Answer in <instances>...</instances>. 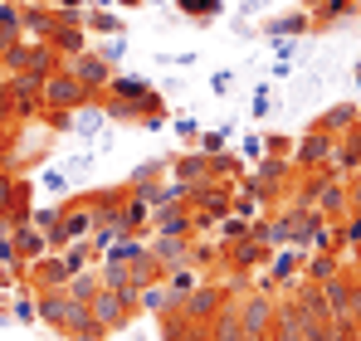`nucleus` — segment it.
Here are the masks:
<instances>
[{"label":"nucleus","mask_w":361,"mask_h":341,"mask_svg":"<svg viewBox=\"0 0 361 341\" xmlns=\"http://www.w3.org/2000/svg\"><path fill=\"white\" fill-rule=\"evenodd\" d=\"M35 312H39V327H49L54 337H78V332L98 327L88 302L73 297L68 287H35Z\"/></svg>","instance_id":"f257e3e1"},{"label":"nucleus","mask_w":361,"mask_h":341,"mask_svg":"<svg viewBox=\"0 0 361 341\" xmlns=\"http://www.w3.org/2000/svg\"><path fill=\"white\" fill-rule=\"evenodd\" d=\"M98 93L78 78V73H68L63 63H54L49 73H44V83H39V113H78L83 103H93Z\"/></svg>","instance_id":"f03ea898"},{"label":"nucleus","mask_w":361,"mask_h":341,"mask_svg":"<svg viewBox=\"0 0 361 341\" xmlns=\"http://www.w3.org/2000/svg\"><path fill=\"white\" fill-rule=\"evenodd\" d=\"M88 312H93V322H98V332L103 337H113V332H127L132 322H137V292H127V287H103L88 297Z\"/></svg>","instance_id":"7ed1b4c3"},{"label":"nucleus","mask_w":361,"mask_h":341,"mask_svg":"<svg viewBox=\"0 0 361 341\" xmlns=\"http://www.w3.org/2000/svg\"><path fill=\"white\" fill-rule=\"evenodd\" d=\"M93 225H98V215H93L88 195H68V200H59V239H54V249H63V244H88Z\"/></svg>","instance_id":"20e7f679"},{"label":"nucleus","mask_w":361,"mask_h":341,"mask_svg":"<svg viewBox=\"0 0 361 341\" xmlns=\"http://www.w3.org/2000/svg\"><path fill=\"white\" fill-rule=\"evenodd\" d=\"M332 151H337V137L322 132V127H312L307 137L293 142L288 161H293V170H317V166H332Z\"/></svg>","instance_id":"39448f33"},{"label":"nucleus","mask_w":361,"mask_h":341,"mask_svg":"<svg viewBox=\"0 0 361 341\" xmlns=\"http://www.w3.org/2000/svg\"><path fill=\"white\" fill-rule=\"evenodd\" d=\"M35 200V180H25V175H15L10 166H0V215H10L15 225L20 220H30V205Z\"/></svg>","instance_id":"423d86ee"},{"label":"nucleus","mask_w":361,"mask_h":341,"mask_svg":"<svg viewBox=\"0 0 361 341\" xmlns=\"http://www.w3.org/2000/svg\"><path fill=\"white\" fill-rule=\"evenodd\" d=\"M269 244L259 239V234H244V239H235L225 254H220V264L225 268H235V273H259V268H269Z\"/></svg>","instance_id":"0eeeda50"},{"label":"nucleus","mask_w":361,"mask_h":341,"mask_svg":"<svg viewBox=\"0 0 361 341\" xmlns=\"http://www.w3.org/2000/svg\"><path fill=\"white\" fill-rule=\"evenodd\" d=\"M220 302H225V287L215 283V278H205V283H195L190 292H180L171 307L185 312V317H195V322H210V317L220 312Z\"/></svg>","instance_id":"6e6552de"},{"label":"nucleus","mask_w":361,"mask_h":341,"mask_svg":"<svg viewBox=\"0 0 361 341\" xmlns=\"http://www.w3.org/2000/svg\"><path fill=\"white\" fill-rule=\"evenodd\" d=\"M147 249H152V259L161 264V278L190 264V234H152ZM190 268H195V264H190Z\"/></svg>","instance_id":"1a4fd4ad"},{"label":"nucleus","mask_w":361,"mask_h":341,"mask_svg":"<svg viewBox=\"0 0 361 341\" xmlns=\"http://www.w3.org/2000/svg\"><path fill=\"white\" fill-rule=\"evenodd\" d=\"M63 68H68V73H78V78L93 88V93H103V88H108V78H113V63H108V58H98L93 49H83V54L63 58Z\"/></svg>","instance_id":"9d476101"},{"label":"nucleus","mask_w":361,"mask_h":341,"mask_svg":"<svg viewBox=\"0 0 361 341\" xmlns=\"http://www.w3.org/2000/svg\"><path fill=\"white\" fill-rule=\"evenodd\" d=\"M10 244H15V254H20V264H35V259L49 254V234L35 225V220H20V225L10 229Z\"/></svg>","instance_id":"9b49d317"},{"label":"nucleus","mask_w":361,"mask_h":341,"mask_svg":"<svg viewBox=\"0 0 361 341\" xmlns=\"http://www.w3.org/2000/svg\"><path fill=\"white\" fill-rule=\"evenodd\" d=\"M161 341H210V322H195L176 307L161 312Z\"/></svg>","instance_id":"f8f14e48"},{"label":"nucleus","mask_w":361,"mask_h":341,"mask_svg":"<svg viewBox=\"0 0 361 341\" xmlns=\"http://www.w3.org/2000/svg\"><path fill=\"white\" fill-rule=\"evenodd\" d=\"M322 220H347L352 215V200H347V175H332L322 190H317V205H312Z\"/></svg>","instance_id":"ddd939ff"},{"label":"nucleus","mask_w":361,"mask_h":341,"mask_svg":"<svg viewBox=\"0 0 361 341\" xmlns=\"http://www.w3.org/2000/svg\"><path fill=\"white\" fill-rule=\"evenodd\" d=\"M147 234H195V229H190V205H185V200L157 205V210H152V229H147Z\"/></svg>","instance_id":"4468645a"},{"label":"nucleus","mask_w":361,"mask_h":341,"mask_svg":"<svg viewBox=\"0 0 361 341\" xmlns=\"http://www.w3.org/2000/svg\"><path fill=\"white\" fill-rule=\"evenodd\" d=\"M307 30H312V10H288V15H274L259 35L264 39H302Z\"/></svg>","instance_id":"2eb2a0df"},{"label":"nucleus","mask_w":361,"mask_h":341,"mask_svg":"<svg viewBox=\"0 0 361 341\" xmlns=\"http://www.w3.org/2000/svg\"><path fill=\"white\" fill-rule=\"evenodd\" d=\"M108 229H113V234H147V229H152V210L127 190V200H122V210L113 215V225H108Z\"/></svg>","instance_id":"dca6fc26"},{"label":"nucleus","mask_w":361,"mask_h":341,"mask_svg":"<svg viewBox=\"0 0 361 341\" xmlns=\"http://www.w3.org/2000/svg\"><path fill=\"white\" fill-rule=\"evenodd\" d=\"M103 127H108V113H103V103H98V98H93V103H83L78 113H68V132H73V137H83V142L103 137Z\"/></svg>","instance_id":"f3484780"},{"label":"nucleus","mask_w":361,"mask_h":341,"mask_svg":"<svg viewBox=\"0 0 361 341\" xmlns=\"http://www.w3.org/2000/svg\"><path fill=\"white\" fill-rule=\"evenodd\" d=\"M171 175L185 180V185H195V180H210V156L195 147V151H176L171 156Z\"/></svg>","instance_id":"a211bd4d"},{"label":"nucleus","mask_w":361,"mask_h":341,"mask_svg":"<svg viewBox=\"0 0 361 341\" xmlns=\"http://www.w3.org/2000/svg\"><path fill=\"white\" fill-rule=\"evenodd\" d=\"M171 302H176V292L166 287V278H157V283L137 287V307H142V312H157V317H161V312H166Z\"/></svg>","instance_id":"6ab92c4d"},{"label":"nucleus","mask_w":361,"mask_h":341,"mask_svg":"<svg viewBox=\"0 0 361 341\" xmlns=\"http://www.w3.org/2000/svg\"><path fill=\"white\" fill-rule=\"evenodd\" d=\"M352 122H357V108H352V103H337V108H327V113L317 117L312 127H322V132H332V137H347Z\"/></svg>","instance_id":"aec40b11"},{"label":"nucleus","mask_w":361,"mask_h":341,"mask_svg":"<svg viewBox=\"0 0 361 341\" xmlns=\"http://www.w3.org/2000/svg\"><path fill=\"white\" fill-rule=\"evenodd\" d=\"M78 20H83V30H88L93 39H108V35H122V20H118V15H108V10H93V5H88V10H83Z\"/></svg>","instance_id":"412c9836"},{"label":"nucleus","mask_w":361,"mask_h":341,"mask_svg":"<svg viewBox=\"0 0 361 341\" xmlns=\"http://www.w3.org/2000/svg\"><path fill=\"white\" fill-rule=\"evenodd\" d=\"M244 234H254V220H244V215H235V210H230V215L215 225V244H220V254H225L235 239H244Z\"/></svg>","instance_id":"4be33fe9"},{"label":"nucleus","mask_w":361,"mask_h":341,"mask_svg":"<svg viewBox=\"0 0 361 341\" xmlns=\"http://www.w3.org/2000/svg\"><path fill=\"white\" fill-rule=\"evenodd\" d=\"M166 170H171V156H152V161L132 166V175H127V190H137V185H152V180H161Z\"/></svg>","instance_id":"5701e85b"},{"label":"nucleus","mask_w":361,"mask_h":341,"mask_svg":"<svg viewBox=\"0 0 361 341\" xmlns=\"http://www.w3.org/2000/svg\"><path fill=\"white\" fill-rule=\"evenodd\" d=\"M230 210H235V215H244V220H264V210H269V205H264V200H259L249 185H235V195H230Z\"/></svg>","instance_id":"b1692460"},{"label":"nucleus","mask_w":361,"mask_h":341,"mask_svg":"<svg viewBox=\"0 0 361 341\" xmlns=\"http://www.w3.org/2000/svg\"><path fill=\"white\" fill-rule=\"evenodd\" d=\"M185 20H220L225 15V0H171Z\"/></svg>","instance_id":"393cba45"},{"label":"nucleus","mask_w":361,"mask_h":341,"mask_svg":"<svg viewBox=\"0 0 361 341\" xmlns=\"http://www.w3.org/2000/svg\"><path fill=\"white\" fill-rule=\"evenodd\" d=\"M10 317H15L20 327H35V322H39V312H35V292H30V287L10 292Z\"/></svg>","instance_id":"a878e982"},{"label":"nucleus","mask_w":361,"mask_h":341,"mask_svg":"<svg viewBox=\"0 0 361 341\" xmlns=\"http://www.w3.org/2000/svg\"><path fill=\"white\" fill-rule=\"evenodd\" d=\"M35 185H39L44 195H54V200H68V170H63V166H44Z\"/></svg>","instance_id":"bb28decb"},{"label":"nucleus","mask_w":361,"mask_h":341,"mask_svg":"<svg viewBox=\"0 0 361 341\" xmlns=\"http://www.w3.org/2000/svg\"><path fill=\"white\" fill-rule=\"evenodd\" d=\"M59 15L49 10V5H30V10H20V25L25 30H35V35H49V25H54Z\"/></svg>","instance_id":"cd10ccee"},{"label":"nucleus","mask_w":361,"mask_h":341,"mask_svg":"<svg viewBox=\"0 0 361 341\" xmlns=\"http://www.w3.org/2000/svg\"><path fill=\"white\" fill-rule=\"evenodd\" d=\"M230 132H235V127H205V132L195 137V147H200L205 156H220V151L230 147Z\"/></svg>","instance_id":"c85d7f7f"},{"label":"nucleus","mask_w":361,"mask_h":341,"mask_svg":"<svg viewBox=\"0 0 361 341\" xmlns=\"http://www.w3.org/2000/svg\"><path fill=\"white\" fill-rule=\"evenodd\" d=\"M210 175H215V180H230V185H235V175H244V156H230V151L210 156Z\"/></svg>","instance_id":"c756f323"},{"label":"nucleus","mask_w":361,"mask_h":341,"mask_svg":"<svg viewBox=\"0 0 361 341\" xmlns=\"http://www.w3.org/2000/svg\"><path fill=\"white\" fill-rule=\"evenodd\" d=\"M240 156H244V166H254L259 156H269V142H264V132H244V137H240Z\"/></svg>","instance_id":"7c9ffc66"},{"label":"nucleus","mask_w":361,"mask_h":341,"mask_svg":"<svg viewBox=\"0 0 361 341\" xmlns=\"http://www.w3.org/2000/svg\"><path fill=\"white\" fill-rule=\"evenodd\" d=\"M20 30H25L20 25V5L15 0H0V35L5 39H20Z\"/></svg>","instance_id":"2f4dec72"},{"label":"nucleus","mask_w":361,"mask_h":341,"mask_svg":"<svg viewBox=\"0 0 361 341\" xmlns=\"http://www.w3.org/2000/svg\"><path fill=\"white\" fill-rule=\"evenodd\" d=\"M195 283H205V278H200V268H190V264H185V268H176V273H166V287H171V292H190V287Z\"/></svg>","instance_id":"473e14b6"},{"label":"nucleus","mask_w":361,"mask_h":341,"mask_svg":"<svg viewBox=\"0 0 361 341\" xmlns=\"http://www.w3.org/2000/svg\"><path fill=\"white\" fill-rule=\"evenodd\" d=\"M93 54H98V58H108V63L127 58V35H108L103 44H93Z\"/></svg>","instance_id":"72a5a7b5"},{"label":"nucleus","mask_w":361,"mask_h":341,"mask_svg":"<svg viewBox=\"0 0 361 341\" xmlns=\"http://www.w3.org/2000/svg\"><path fill=\"white\" fill-rule=\"evenodd\" d=\"M274 108H279V103H274V93H269V83H259V88H254V103H249V117H269Z\"/></svg>","instance_id":"f704fd0d"},{"label":"nucleus","mask_w":361,"mask_h":341,"mask_svg":"<svg viewBox=\"0 0 361 341\" xmlns=\"http://www.w3.org/2000/svg\"><path fill=\"white\" fill-rule=\"evenodd\" d=\"M342 249H357V254H361V215H357V210L342 220Z\"/></svg>","instance_id":"c9c22d12"},{"label":"nucleus","mask_w":361,"mask_h":341,"mask_svg":"<svg viewBox=\"0 0 361 341\" xmlns=\"http://www.w3.org/2000/svg\"><path fill=\"white\" fill-rule=\"evenodd\" d=\"M63 170H68V180H78V175H88V170H93V151H73V156L63 161Z\"/></svg>","instance_id":"e433bc0d"},{"label":"nucleus","mask_w":361,"mask_h":341,"mask_svg":"<svg viewBox=\"0 0 361 341\" xmlns=\"http://www.w3.org/2000/svg\"><path fill=\"white\" fill-rule=\"evenodd\" d=\"M274 44V63H293L298 58V39H269Z\"/></svg>","instance_id":"4c0bfd02"},{"label":"nucleus","mask_w":361,"mask_h":341,"mask_svg":"<svg viewBox=\"0 0 361 341\" xmlns=\"http://www.w3.org/2000/svg\"><path fill=\"white\" fill-rule=\"evenodd\" d=\"M171 132H176V137H185V142H195V137H200L205 127H200L195 117H176V122H171Z\"/></svg>","instance_id":"58836bf2"},{"label":"nucleus","mask_w":361,"mask_h":341,"mask_svg":"<svg viewBox=\"0 0 361 341\" xmlns=\"http://www.w3.org/2000/svg\"><path fill=\"white\" fill-rule=\"evenodd\" d=\"M347 283H352V312L361 317V264H357V268H347Z\"/></svg>","instance_id":"ea45409f"},{"label":"nucleus","mask_w":361,"mask_h":341,"mask_svg":"<svg viewBox=\"0 0 361 341\" xmlns=\"http://www.w3.org/2000/svg\"><path fill=\"white\" fill-rule=\"evenodd\" d=\"M210 88H215V93H230V88H235V73H230V68H220V73L210 78Z\"/></svg>","instance_id":"a19ab883"},{"label":"nucleus","mask_w":361,"mask_h":341,"mask_svg":"<svg viewBox=\"0 0 361 341\" xmlns=\"http://www.w3.org/2000/svg\"><path fill=\"white\" fill-rule=\"evenodd\" d=\"M264 142H269V151H279V156H288V151H293V147H288V137H283V132H269V137H264Z\"/></svg>","instance_id":"79ce46f5"},{"label":"nucleus","mask_w":361,"mask_h":341,"mask_svg":"<svg viewBox=\"0 0 361 341\" xmlns=\"http://www.w3.org/2000/svg\"><path fill=\"white\" fill-rule=\"evenodd\" d=\"M347 200H352V210L361 215V175H347Z\"/></svg>","instance_id":"37998d69"},{"label":"nucleus","mask_w":361,"mask_h":341,"mask_svg":"<svg viewBox=\"0 0 361 341\" xmlns=\"http://www.w3.org/2000/svg\"><path fill=\"white\" fill-rule=\"evenodd\" d=\"M157 63H166V68H171V63H176V68H190V63H200V58L195 54H161Z\"/></svg>","instance_id":"c03bdc74"},{"label":"nucleus","mask_w":361,"mask_h":341,"mask_svg":"<svg viewBox=\"0 0 361 341\" xmlns=\"http://www.w3.org/2000/svg\"><path fill=\"white\" fill-rule=\"evenodd\" d=\"M0 327H15V317H10V292H0Z\"/></svg>","instance_id":"a18cd8bd"},{"label":"nucleus","mask_w":361,"mask_h":341,"mask_svg":"<svg viewBox=\"0 0 361 341\" xmlns=\"http://www.w3.org/2000/svg\"><path fill=\"white\" fill-rule=\"evenodd\" d=\"M68 341H103V332H98V327H88V332H78V337H68Z\"/></svg>","instance_id":"49530a36"},{"label":"nucleus","mask_w":361,"mask_h":341,"mask_svg":"<svg viewBox=\"0 0 361 341\" xmlns=\"http://www.w3.org/2000/svg\"><path fill=\"white\" fill-rule=\"evenodd\" d=\"M10 229H15V220H10V215H0V239H10Z\"/></svg>","instance_id":"de8ad7c7"},{"label":"nucleus","mask_w":361,"mask_h":341,"mask_svg":"<svg viewBox=\"0 0 361 341\" xmlns=\"http://www.w3.org/2000/svg\"><path fill=\"white\" fill-rule=\"evenodd\" d=\"M113 5H122V10H137V5H142V0H113Z\"/></svg>","instance_id":"09e8293b"},{"label":"nucleus","mask_w":361,"mask_h":341,"mask_svg":"<svg viewBox=\"0 0 361 341\" xmlns=\"http://www.w3.org/2000/svg\"><path fill=\"white\" fill-rule=\"evenodd\" d=\"M317 5H322V0H302V10H317Z\"/></svg>","instance_id":"8fccbe9b"},{"label":"nucleus","mask_w":361,"mask_h":341,"mask_svg":"<svg viewBox=\"0 0 361 341\" xmlns=\"http://www.w3.org/2000/svg\"><path fill=\"white\" fill-rule=\"evenodd\" d=\"M10 44H15V39H5V35H0V54H5V49H10Z\"/></svg>","instance_id":"3c124183"},{"label":"nucleus","mask_w":361,"mask_h":341,"mask_svg":"<svg viewBox=\"0 0 361 341\" xmlns=\"http://www.w3.org/2000/svg\"><path fill=\"white\" fill-rule=\"evenodd\" d=\"M235 341H264V337H249V332H240V337H235Z\"/></svg>","instance_id":"603ef678"},{"label":"nucleus","mask_w":361,"mask_h":341,"mask_svg":"<svg viewBox=\"0 0 361 341\" xmlns=\"http://www.w3.org/2000/svg\"><path fill=\"white\" fill-rule=\"evenodd\" d=\"M88 5H113V0H88Z\"/></svg>","instance_id":"864d4df0"},{"label":"nucleus","mask_w":361,"mask_h":341,"mask_svg":"<svg viewBox=\"0 0 361 341\" xmlns=\"http://www.w3.org/2000/svg\"><path fill=\"white\" fill-rule=\"evenodd\" d=\"M152 5H166V0H152Z\"/></svg>","instance_id":"5fc2aeb1"},{"label":"nucleus","mask_w":361,"mask_h":341,"mask_svg":"<svg viewBox=\"0 0 361 341\" xmlns=\"http://www.w3.org/2000/svg\"><path fill=\"white\" fill-rule=\"evenodd\" d=\"M132 341H147V337H132Z\"/></svg>","instance_id":"6e6d98bb"},{"label":"nucleus","mask_w":361,"mask_h":341,"mask_svg":"<svg viewBox=\"0 0 361 341\" xmlns=\"http://www.w3.org/2000/svg\"><path fill=\"white\" fill-rule=\"evenodd\" d=\"M312 341H322V337H312Z\"/></svg>","instance_id":"4d7b16f0"}]
</instances>
